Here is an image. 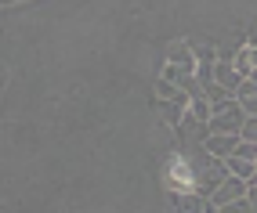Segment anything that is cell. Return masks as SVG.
Returning <instances> with one entry per match:
<instances>
[{
  "mask_svg": "<svg viewBox=\"0 0 257 213\" xmlns=\"http://www.w3.org/2000/svg\"><path fill=\"white\" fill-rule=\"evenodd\" d=\"M192 177H196V166L192 159H185L181 152H174L163 163V188L174 195V191H192Z\"/></svg>",
  "mask_w": 257,
  "mask_h": 213,
  "instance_id": "6da1fadb",
  "label": "cell"
},
{
  "mask_svg": "<svg viewBox=\"0 0 257 213\" xmlns=\"http://www.w3.org/2000/svg\"><path fill=\"white\" fill-rule=\"evenodd\" d=\"M243 109L228 98L221 105H210V119H207V134H239V127H243Z\"/></svg>",
  "mask_w": 257,
  "mask_h": 213,
  "instance_id": "7a4b0ae2",
  "label": "cell"
},
{
  "mask_svg": "<svg viewBox=\"0 0 257 213\" xmlns=\"http://www.w3.org/2000/svg\"><path fill=\"white\" fill-rule=\"evenodd\" d=\"M228 177V170L221 166V159H207L203 166H196V177H192V191L199 199H210V191Z\"/></svg>",
  "mask_w": 257,
  "mask_h": 213,
  "instance_id": "3957f363",
  "label": "cell"
},
{
  "mask_svg": "<svg viewBox=\"0 0 257 213\" xmlns=\"http://www.w3.org/2000/svg\"><path fill=\"white\" fill-rule=\"evenodd\" d=\"M246 184L250 181H239V177H225L214 191H210V206L214 209H221V206H228V202H239V199H246Z\"/></svg>",
  "mask_w": 257,
  "mask_h": 213,
  "instance_id": "277c9868",
  "label": "cell"
},
{
  "mask_svg": "<svg viewBox=\"0 0 257 213\" xmlns=\"http://www.w3.org/2000/svg\"><path fill=\"white\" fill-rule=\"evenodd\" d=\"M232 101L243 109V116H257V80H239V87L232 91Z\"/></svg>",
  "mask_w": 257,
  "mask_h": 213,
  "instance_id": "5b68a950",
  "label": "cell"
},
{
  "mask_svg": "<svg viewBox=\"0 0 257 213\" xmlns=\"http://www.w3.org/2000/svg\"><path fill=\"white\" fill-rule=\"evenodd\" d=\"M167 65L181 69V73H196V58H192V44L188 40H174L167 51Z\"/></svg>",
  "mask_w": 257,
  "mask_h": 213,
  "instance_id": "8992f818",
  "label": "cell"
},
{
  "mask_svg": "<svg viewBox=\"0 0 257 213\" xmlns=\"http://www.w3.org/2000/svg\"><path fill=\"white\" fill-rule=\"evenodd\" d=\"M228 65H232V73H235L239 80H250V76L257 73V69H253V65H257V51H253V40L239 47V51H235V58H232Z\"/></svg>",
  "mask_w": 257,
  "mask_h": 213,
  "instance_id": "52a82bcc",
  "label": "cell"
},
{
  "mask_svg": "<svg viewBox=\"0 0 257 213\" xmlns=\"http://www.w3.org/2000/svg\"><path fill=\"white\" fill-rule=\"evenodd\" d=\"M235 145H239L235 134H207V137H203V152H207L210 159H225V155H232Z\"/></svg>",
  "mask_w": 257,
  "mask_h": 213,
  "instance_id": "ba28073f",
  "label": "cell"
},
{
  "mask_svg": "<svg viewBox=\"0 0 257 213\" xmlns=\"http://www.w3.org/2000/svg\"><path fill=\"white\" fill-rule=\"evenodd\" d=\"M221 166L228 170V177H239V181H253V173H257V163L239 159V155H225V159H221Z\"/></svg>",
  "mask_w": 257,
  "mask_h": 213,
  "instance_id": "9c48e42d",
  "label": "cell"
},
{
  "mask_svg": "<svg viewBox=\"0 0 257 213\" xmlns=\"http://www.w3.org/2000/svg\"><path fill=\"white\" fill-rule=\"evenodd\" d=\"M170 202H174V213H203V202L196 191H174L170 195Z\"/></svg>",
  "mask_w": 257,
  "mask_h": 213,
  "instance_id": "30bf717a",
  "label": "cell"
},
{
  "mask_svg": "<svg viewBox=\"0 0 257 213\" xmlns=\"http://www.w3.org/2000/svg\"><path fill=\"white\" fill-rule=\"evenodd\" d=\"M156 94H160V101H174V105H181V109H188V94H181L178 87L167 83V80L156 83Z\"/></svg>",
  "mask_w": 257,
  "mask_h": 213,
  "instance_id": "8fae6325",
  "label": "cell"
},
{
  "mask_svg": "<svg viewBox=\"0 0 257 213\" xmlns=\"http://www.w3.org/2000/svg\"><path fill=\"white\" fill-rule=\"evenodd\" d=\"M185 112L192 116L196 123H203V127H207V119H210V101L203 98V94H199V98H188V109H185Z\"/></svg>",
  "mask_w": 257,
  "mask_h": 213,
  "instance_id": "7c38bea8",
  "label": "cell"
},
{
  "mask_svg": "<svg viewBox=\"0 0 257 213\" xmlns=\"http://www.w3.org/2000/svg\"><path fill=\"white\" fill-rule=\"evenodd\" d=\"M235 137H239V141H250V145H257V116H246Z\"/></svg>",
  "mask_w": 257,
  "mask_h": 213,
  "instance_id": "4fadbf2b",
  "label": "cell"
},
{
  "mask_svg": "<svg viewBox=\"0 0 257 213\" xmlns=\"http://www.w3.org/2000/svg\"><path fill=\"white\" fill-rule=\"evenodd\" d=\"M160 109H163V116H167L170 127H178L181 116H185V109H181V105H174V101H160Z\"/></svg>",
  "mask_w": 257,
  "mask_h": 213,
  "instance_id": "5bb4252c",
  "label": "cell"
},
{
  "mask_svg": "<svg viewBox=\"0 0 257 213\" xmlns=\"http://www.w3.org/2000/svg\"><path fill=\"white\" fill-rule=\"evenodd\" d=\"M232 155H239V159H250V163H257V145H250V141H239V145L232 148Z\"/></svg>",
  "mask_w": 257,
  "mask_h": 213,
  "instance_id": "9a60e30c",
  "label": "cell"
},
{
  "mask_svg": "<svg viewBox=\"0 0 257 213\" xmlns=\"http://www.w3.org/2000/svg\"><path fill=\"white\" fill-rule=\"evenodd\" d=\"M217 213H253V202H250V199H239V202H228V206H221Z\"/></svg>",
  "mask_w": 257,
  "mask_h": 213,
  "instance_id": "2e32d148",
  "label": "cell"
},
{
  "mask_svg": "<svg viewBox=\"0 0 257 213\" xmlns=\"http://www.w3.org/2000/svg\"><path fill=\"white\" fill-rule=\"evenodd\" d=\"M0 4H15V0H0Z\"/></svg>",
  "mask_w": 257,
  "mask_h": 213,
  "instance_id": "e0dca14e",
  "label": "cell"
}]
</instances>
